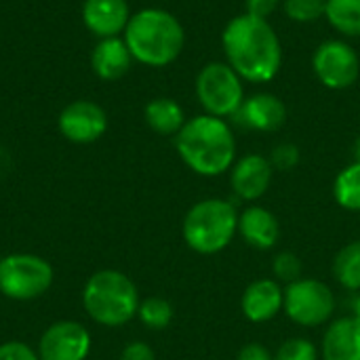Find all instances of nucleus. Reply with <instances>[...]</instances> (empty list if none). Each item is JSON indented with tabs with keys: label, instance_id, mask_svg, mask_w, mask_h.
Returning <instances> with one entry per match:
<instances>
[{
	"label": "nucleus",
	"instance_id": "f257e3e1",
	"mask_svg": "<svg viewBox=\"0 0 360 360\" xmlns=\"http://www.w3.org/2000/svg\"><path fill=\"white\" fill-rule=\"evenodd\" d=\"M226 63L249 82L272 80L283 61L281 40L268 19L243 13L228 21L221 34Z\"/></svg>",
	"mask_w": 360,
	"mask_h": 360
},
{
	"label": "nucleus",
	"instance_id": "a878e982",
	"mask_svg": "<svg viewBox=\"0 0 360 360\" xmlns=\"http://www.w3.org/2000/svg\"><path fill=\"white\" fill-rule=\"evenodd\" d=\"M325 2L327 0H283V8L291 21L310 23L325 17Z\"/></svg>",
	"mask_w": 360,
	"mask_h": 360
},
{
	"label": "nucleus",
	"instance_id": "b1692460",
	"mask_svg": "<svg viewBox=\"0 0 360 360\" xmlns=\"http://www.w3.org/2000/svg\"><path fill=\"white\" fill-rule=\"evenodd\" d=\"M304 274V264L293 251H281L272 257V278L281 285H291Z\"/></svg>",
	"mask_w": 360,
	"mask_h": 360
},
{
	"label": "nucleus",
	"instance_id": "f03ea898",
	"mask_svg": "<svg viewBox=\"0 0 360 360\" xmlns=\"http://www.w3.org/2000/svg\"><path fill=\"white\" fill-rule=\"evenodd\" d=\"M175 150L184 165L202 177H219L236 162V139L230 124L211 114L186 120L175 135Z\"/></svg>",
	"mask_w": 360,
	"mask_h": 360
},
{
	"label": "nucleus",
	"instance_id": "20e7f679",
	"mask_svg": "<svg viewBox=\"0 0 360 360\" xmlns=\"http://www.w3.org/2000/svg\"><path fill=\"white\" fill-rule=\"evenodd\" d=\"M139 291L135 283L120 270H97L82 289V306L91 321L101 327H124L137 319Z\"/></svg>",
	"mask_w": 360,
	"mask_h": 360
},
{
	"label": "nucleus",
	"instance_id": "bb28decb",
	"mask_svg": "<svg viewBox=\"0 0 360 360\" xmlns=\"http://www.w3.org/2000/svg\"><path fill=\"white\" fill-rule=\"evenodd\" d=\"M270 162L274 171H291L300 165V148L293 143H278L270 154Z\"/></svg>",
	"mask_w": 360,
	"mask_h": 360
},
{
	"label": "nucleus",
	"instance_id": "9d476101",
	"mask_svg": "<svg viewBox=\"0 0 360 360\" xmlns=\"http://www.w3.org/2000/svg\"><path fill=\"white\" fill-rule=\"evenodd\" d=\"M57 127L68 141L86 146L103 137L108 131V114L91 99H76L59 112Z\"/></svg>",
	"mask_w": 360,
	"mask_h": 360
},
{
	"label": "nucleus",
	"instance_id": "473e14b6",
	"mask_svg": "<svg viewBox=\"0 0 360 360\" xmlns=\"http://www.w3.org/2000/svg\"><path fill=\"white\" fill-rule=\"evenodd\" d=\"M356 160H360V139L359 143H356Z\"/></svg>",
	"mask_w": 360,
	"mask_h": 360
},
{
	"label": "nucleus",
	"instance_id": "c85d7f7f",
	"mask_svg": "<svg viewBox=\"0 0 360 360\" xmlns=\"http://www.w3.org/2000/svg\"><path fill=\"white\" fill-rule=\"evenodd\" d=\"M120 360H156V354L146 342H131L120 352Z\"/></svg>",
	"mask_w": 360,
	"mask_h": 360
},
{
	"label": "nucleus",
	"instance_id": "4be33fe9",
	"mask_svg": "<svg viewBox=\"0 0 360 360\" xmlns=\"http://www.w3.org/2000/svg\"><path fill=\"white\" fill-rule=\"evenodd\" d=\"M335 202L352 213H360V160L342 169L333 184Z\"/></svg>",
	"mask_w": 360,
	"mask_h": 360
},
{
	"label": "nucleus",
	"instance_id": "dca6fc26",
	"mask_svg": "<svg viewBox=\"0 0 360 360\" xmlns=\"http://www.w3.org/2000/svg\"><path fill=\"white\" fill-rule=\"evenodd\" d=\"M236 118L247 129H253V131H259V133H274L285 124L287 108L276 95L257 93V95L245 99V103L240 105Z\"/></svg>",
	"mask_w": 360,
	"mask_h": 360
},
{
	"label": "nucleus",
	"instance_id": "39448f33",
	"mask_svg": "<svg viewBox=\"0 0 360 360\" xmlns=\"http://www.w3.org/2000/svg\"><path fill=\"white\" fill-rule=\"evenodd\" d=\"M238 234V209L226 198H205L192 205L181 224L184 243L198 255H215Z\"/></svg>",
	"mask_w": 360,
	"mask_h": 360
},
{
	"label": "nucleus",
	"instance_id": "ddd939ff",
	"mask_svg": "<svg viewBox=\"0 0 360 360\" xmlns=\"http://www.w3.org/2000/svg\"><path fill=\"white\" fill-rule=\"evenodd\" d=\"M285 304V287L274 278H257L253 281L243 297H240V310L249 323L262 325L270 323L283 312Z\"/></svg>",
	"mask_w": 360,
	"mask_h": 360
},
{
	"label": "nucleus",
	"instance_id": "f3484780",
	"mask_svg": "<svg viewBox=\"0 0 360 360\" xmlns=\"http://www.w3.org/2000/svg\"><path fill=\"white\" fill-rule=\"evenodd\" d=\"M319 350L321 360H360V321L354 316L331 321Z\"/></svg>",
	"mask_w": 360,
	"mask_h": 360
},
{
	"label": "nucleus",
	"instance_id": "6e6552de",
	"mask_svg": "<svg viewBox=\"0 0 360 360\" xmlns=\"http://www.w3.org/2000/svg\"><path fill=\"white\" fill-rule=\"evenodd\" d=\"M335 293L331 287L319 278H300L285 285L283 312L287 319L300 327H323L331 323L335 314Z\"/></svg>",
	"mask_w": 360,
	"mask_h": 360
},
{
	"label": "nucleus",
	"instance_id": "2eb2a0df",
	"mask_svg": "<svg viewBox=\"0 0 360 360\" xmlns=\"http://www.w3.org/2000/svg\"><path fill=\"white\" fill-rule=\"evenodd\" d=\"M238 236L251 249L270 251L281 238L278 217L262 205H249L243 213H238Z\"/></svg>",
	"mask_w": 360,
	"mask_h": 360
},
{
	"label": "nucleus",
	"instance_id": "0eeeda50",
	"mask_svg": "<svg viewBox=\"0 0 360 360\" xmlns=\"http://www.w3.org/2000/svg\"><path fill=\"white\" fill-rule=\"evenodd\" d=\"M196 97L207 114L217 118L236 116L245 103L243 78L226 61L207 63L196 76Z\"/></svg>",
	"mask_w": 360,
	"mask_h": 360
},
{
	"label": "nucleus",
	"instance_id": "c756f323",
	"mask_svg": "<svg viewBox=\"0 0 360 360\" xmlns=\"http://www.w3.org/2000/svg\"><path fill=\"white\" fill-rule=\"evenodd\" d=\"M236 360H274V354L259 342H251L243 346L236 354Z\"/></svg>",
	"mask_w": 360,
	"mask_h": 360
},
{
	"label": "nucleus",
	"instance_id": "393cba45",
	"mask_svg": "<svg viewBox=\"0 0 360 360\" xmlns=\"http://www.w3.org/2000/svg\"><path fill=\"white\" fill-rule=\"evenodd\" d=\"M274 360H321V350L306 338H289L274 352Z\"/></svg>",
	"mask_w": 360,
	"mask_h": 360
},
{
	"label": "nucleus",
	"instance_id": "7c9ffc66",
	"mask_svg": "<svg viewBox=\"0 0 360 360\" xmlns=\"http://www.w3.org/2000/svg\"><path fill=\"white\" fill-rule=\"evenodd\" d=\"M278 2L281 0H245V13L268 19L276 11Z\"/></svg>",
	"mask_w": 360,
	"mask_h": 360
},
{
	"label": "nucleus",
	"instance_id": "412c9836",
	"mask_svg": "<svg viewBox=\"0 0 360 360\" xmlns=\"http://www.w3.org/2000/svg\"><path fill=\"white\" fill-rule=\"evenodd\" d=\"M327 21L344 36H360V0H327Z\"/></svg>",
	"mask_w": 360,
	"mask_h": 360
},
{
	"label": "nucleus",
	"instance_id": "a211bd4d",
	"mask_svg": "<svg viewBox=\"0 0 360 360\" xmlns=\"http://www.w3.org/2000/svg\"><path fill=\"white\" fill-rule=\"evenodd\" d=\"M133 55L124 42V38L114 36V38H101L91 53V68L97 78L105 82H114L122 78L133 63Z\"/></svg>",
	"mask_w": 360,
	"mask_h": 360
},
{
	"label": "nucleus",
	"instance_id": "6ab92c4d",
	"mask_svg": "<svg viewBox=\"0 0 360 360\" xmlns=\"http://www.w3.org/2000/svg\"><path fill=\"white\" fill-rule=\"evenodd\" d=\"M148 127L158 135H177L186 124L184 108L171 97H156L143 110Z\"/></svg>",
	"mask_w": 360,
	"mask_h": 360
},
{
	"label": "nucleus",
	"instance_id": "9b49d317",
	"mask_svg": "<svg viewBox=\"0 0 360 360\" xmlns=\"http://www.w3.org/2000/svg\"><path fill=\"white\" fill-rule=\"evenodd\" d=\"M91 354V333L76 321L53 323L38 342L40 360H86Z\"/></svg>",
	"mask_w": 360,
	"mask_h": 360
},
{
	"label": "nucleus",
	"instance_id": "aec40b11",
	"mask_svg": "<svg viewBox=\"0 0 360 360\" xmlns=\"http://www.w3.org/2000/svg\"><path fill=\"white\" fill-rule=\"evenodd\" d=\"M335 281L352 293L360 291V240H352L342 247L333 259Z\"/></svg>",
	"mask_w": 360,
	"mask_h": 360
},
{
	"label": "nucleus",
	"instance_id": "7ed1b4c3",
	"mask_svg": "<svg viewBox=\"0 0 360 360\" xmlns=\"http://www.w3.org/2000/svg\"><path fill=\"white\" fill-rule=\"evenodd\" d=\"M122 38L133 59L150 68L171 65L181 55L186 44V34L179 19L158 6L133 13Z\"/></svg>",
	"mask_w": 360,
	"mask_h": 360
},
{
	"label": "nucleus",
	"instance_id": "2f4dec72",
	"mask_svg": "<svg viewBox=\"0 0 360 360\" xmlns=\"http://www.w3.org/2000/svg\"><path fill=\"white\" fill-rule=\"evenodd\" d=\"M350 316H354L356 321H360V291L356 293V297L352 300V314Z\"/></svg>",
	"mask_w": 360,
	"mask_h": 360
},
{
	"label": "nucleus",
	"instance_id": "5701e85b",
	"mask_svg": "<svg viewBox=\"0 0 360 360\" xmlns=\"http://www.w3.org/2000/svg\"><path fill=\"white\" fill-rule=\"evenodd\" d=\"M175 310L165 297H146L139 302L137 319L150 331H162L173 323Z\"/></svg>",
	"mask_w": 360,
	"mask_h": 360
},
{
	"label": "nucleus",
	"instance_id": "423d86ee",
	"mask_svg": "<svg viewBox=\"0 0 360 360\" xmlns=\"http://www.w3.org/2000/svg\"><path fill=\"white\" fill-rule=\"evenodd\" d=\"M53 266L32 253H11L0 259V293L15 302L42 297L53 285Z\"/></svg>",
	"mask_w": 360,
	"mask_h": 360
},
{
	"label": "nucleus",
	"instance_id": "cd10ccee",
	"mask_svg": "<svg viewBox=\"0 0 360 360\" xmlns=\"http://www.w3.org/2000/svg\"><path fill=\"white\" fill-rule=\"evenodd\" d=\"M0 360H40V356L38 350H34L25 342L11 340L0 344Z\"/></svg>",
	"mask_w": 360,
	"mask_h": 360
},
{
	"label": "nucleus",
	"instance_id": "1a4fd4ad",
	"mask_svg": "<svg viewBox=\"0 0 360 360\" xmlns=\"http://www.w3.org/2000/svg\"><path fill=\"white\" fill-rule=\"evenodd\" d=\"M316 78L333 91L352 86L360 76V59L356 51L344 40H327L319 44L312 57Z\"/></svg>",
	"mask_w": 360,
	"mask_h": 360
},
{
	"label": "nucleus",
	"instance_id": "f8f14e48",
	"mask_svg": "<svg viewBox=\"0 0 360 360\" xmlns=\"http://www.w3.org/2000/svg\"><path fill=\"white\" fill-rule=\"evenodd\" d=\"M272 177H274V167L270 158L262 154H245L232 165L230 186L240 200L255 202L268 192Z\"/></svg>",
	"mask_w": 360,
	"mask_h": 360
},
{
	"label": "nucleus",
	"instance_id": "4468645a",
	"mask_svg": "<svg viewBox=\"0 0 360 360\" xmlns=\"http://www.w3.org/2000/svg\"><path fill=\"white\" fill-rule=\"evenodd\" d=\"M129 19H131V8L127 0H84L82 2V23L99 40L124 34Z\"/></svg>",
	"mask_w": 360,
	"mask_h": 360
}]
</instances>
